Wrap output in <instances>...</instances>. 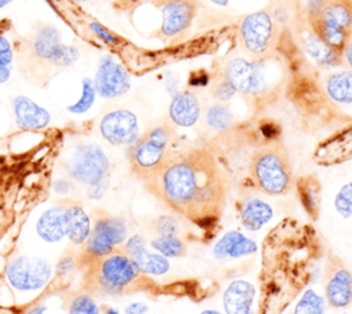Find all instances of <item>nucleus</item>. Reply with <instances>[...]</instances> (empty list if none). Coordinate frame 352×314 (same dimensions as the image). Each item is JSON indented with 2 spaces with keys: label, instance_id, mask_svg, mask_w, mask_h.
<instances>
[{
  "label": "nucleus",
  "instance_id": "nucleus-1",
  "mask_svg": "<svg viewBox=\"0 0 352 314\" xmlns=\"http://www.w3.org/2000/svg\"><path fill=\"white\" fill-rule=\"evenodd\" d=\"M146 191L202 233L217 229L228 199V177L206 145L172 149L146 181Z\"/></svg>",
  "mask_w": 352,
  "mask_h": 314
},
{
  "label": "nucleus",
  "instance_id": "nucleus-2",
  "mask_svg": "<svg viewBox=\"0 0 352 314\" xmlns=\"http://www.w3.org/2000/svg\"><path fill=\"white\" fill-rule=\"evenodd\" d=\"M85 266L84 289L100 296H122L148 291L154 282L140 271L136 263L121 250L94 259Z\"/></svg>",
  "mask_w": 352,
  "mask_h": 314
},
{
  "label": "nucleus",
  "instance_id": "nucleus-3",
  "mask_svg": "<svg viewBox=\"0 0 352 314\" xmlns=\"http://www.w3.org/2000/svg\"><path fill=\"white\" fill-rule=\"evenodd\" d=\"M249 174L257 191L271 196L286 195L294 184V174L289 152L282 141L260 147L250 159Z\"/></svg>",
  "mask_w": 352,
  "mask_h": 314
},
{
  "label": "nucleus",
  "instance_id": "nucleus-4",
  "mask_svg": "<svg viewBox=\"0 0 352 314\" xmlns=\"http://www.w3.org/2000/svg\"><path fill=\"white\" fill-rule=\"evenodd\" d=\"M308 19L318 41L341 55L352 36V0H318Z\"/></svg>",
  "mask_w": 352,
  "mask_h": 314
},
{
  "label": "nucleus",
  "instance_id": "nucleus-5",
  "mask_svg": "<svg viewBox=\"0 0 352 314\" xmlns=\"http://www.w3.org/2000/svg\"><path fill=\"white\" fill-rule=\"evenodd\" d=\"M175 129L170 123H158L140 134L128 148L132 174L142 182L151 177L172 152Z\"/></svg>",
  "mask_w": 352,
  "mask_h": 314
},
{
  "label": "nucleus",
  "instance_id": "nucleus-6",
  "mask_svg": "<svg viewBox=\"0 0 352 314\" xmlns=\"http://www.w3.org/2000/svg\"><path fill=\"white\" fill-rule=\"evenodd\" d=\"M128 228L122 218L109 214L99 215L91 228V233L84 243L78 261L85 265L94 259L103 258L118 250L126 241Z\"/></svg>",
  "mask_w": 352,
  "mask_h": 314
},
{
  "label": "nucleus",
  "instance_id": "nucleus-7",
  "mask_svg": "<svg viewBox=\"0 0 352 314\" xmlns=\"http://www.w3.org/2000/svg\"><path fill=\"white\" fill-rule=\"evenodd\" d=\"M66 173L74 181L91 186L109 180L110 160L96 144H78L63 165Z\"/></svg>",
  "mask_w": 352,
  "mask_h": 314
},
{
  "label": "nucleus",
  "instance_id": "nucleus-8",
  "mask_svg": "<svg viewBox=\"0 0 352 314\" xmlns=\"http://www.w3.org/2000/svg\"><path fill=\"white\" fill-rule=\"evenodd\" d=\"M51 274V265L45 259L26 255L16 256L6 269L8 284L18 291L41 289L50 281Z\"/></svg>",
  "mask_w": 352,
  "mask_h": 314
},
{
  "label": "nucleus",
  "instance_id": "nucleus-9",
  "mask_svg": "<svg viewBox=\"0 0 352 314\" xmlns=\"http://www.w3.org/2000/svg\"><path fill=\"white\" fill-rule=\"evenodd\" d=\"M239 37L245 49L253 56H264L272 48L275 25L267 11H256L246 15L239 25Z\"/></svg>",
  "mask_w": 352,
  "mask_h": 314
},
{
  "label": "nucleus",
  "instance_id": "nucleus-10",
  "mask_svg": "<svg viewBox=\"0 0 352 314\" xmlns=\"http://www.w3.org/2000/svg\"><path fill=\"white\" fill-rule=\"evenodd\" d=\"M228 84L245 96L258 97L268 92V82L263 73V67L257 62H249L243 58L231 59L223 73Z\"/></svg>",
  "mask_w": 352,
  "mask_h": 314
},
{
  "label": "nucleus",
  "instance_id": "nucleus-11",
  "mask_svg": "<svg viewBox=\"0 0 352 314\" xmlns=\"http://www.w3.org/2000/svg\"><path fill=\"white\" fill-rule=\"evenodd\" d=\"M323 284L324 300L330 307L345 309L352 303V271L338 255H327Z\"/></svg>",
  "mask_w": 352,
  "mask_h": 314
},
{
  "label": "nucleus",
  "instance_id": "nucleus-12",
  "mask_svg": "<svg viewBox=\"0 0 352 314\" xmlns=\"http://www.w3.org/2000/svg\"><path fill=\"white\" fill-rule=\"evenodd\" d=\"M33 55L58 67L72 66L78 59V51L73 45L60 41V34L54 27L41 29L32 41Z\"/></svg>",
  "mask_w": 352,
  "mask_h": 314
},
{
  "label": "nucleus",
  "instance_id": "nucleus-13",
  "mask_svg": "<svg viewBox=\"0 0 352 314\" xmlns=\"http://www.w3.org/2000/svg\"><path fill=\"white\" fill-rule=\"evenodd\" d=\"M99 132L113 145H131L140 136L138 117L126 108L106 112L99 122Z\"/></svg>",
  "mask_w": 352,
  "mask_h": 314
},
{
  "label": "nucleus",
  "instance_id": "nucleus-14",
  "mask_svg": "<svg viewBox=\"0 0 352 314\" xmlns=\"http://www.w3.org/2000/svg\"><path fill=\"white\" fill-rule=\"evenodd\" d=\"M94 85L100 97L114 99L129 90L131 78L128 71L118 62L106 56L98 64Z\"/></svg>",
  "mask_w": 352,
  "mask_h": 314
},
{
  "label": "nucleus",
  "instance_id": "nucleus-15",
  "mask_svg": "<svg viewBox=\"0 0 352 314\" xmlns=\"http://www.w3.org/2000/svg\"><path fill=\"white\" fill-rule=\"evenodd\" d=\"M160 34L165 38L179 37L187 32L197 14L195 0H165L161 4Z\"/></svg>",
  "mask_w": 352,
  "mask_h": 314
},
{
  "label": "nucleus",
  "instance_id": "nucleus-16",
  "mask_svg": "<svg viewBox=\"0 0 352 314\" xmlns=\"http://www.w3.org/2000/svg\"><path fill=\"white\" fill-rule=\"evenodd\" d=\"M146 276H164L169 271V259L158 252H150L140 234H133L124 243L122 250Z\"/></svg>",
  "mask_w": 352,
  "mask_h": 314
},
{
  "label": "nucleus",
  "instance_id": "nucleus-17",
  "mask_svg": "<svg viewBox=\"0 0 352 314\" xmlns=\"http://www.w3.org/2000/svg\"><path fill=\"white\" fill-rule=\"evenodd\" d=\"M12 111L18 128L26 130H38L48 126L51 114L30 97L18 95L12 100Z\"/></svg>",
  "mask_w": 352,
  "mask_h": 314
},
{
  "label": "nucleus",
  "instance_id": "nucleus-18",
  "mask_svg": "<svg viewBox=\"0 0 352 314\" xmlns=\"http://www.w3.org/2000/svg\"><path fill=\"white\" fill-rule=\"evenodd\" d=\"M256 288L246 280L230 282L223 293V307L226 314H253Z\"/></svg>",
  "mask_w": 352,
  "mask_h": 314
},
{
  "label": "nucleus",
  "instance_id": "nucleus-19",
  "mask_svg": "<svg viewBox=\"0 0 352 314\" xmlns=\"http://www.w3.org/2000/svg\"><path fill=\"white\" fill-rule=\"evenodd\" d=\"M257 251V244L254 240L248 237L239 230L226 232L213 245L212 254L216 259L228 258H242L253 255Z\"/></svg>",
  "mask_w": 352,
  "mask_h": 314
},
{
  "label": "nucleus",
  "instance_id": "nucleus-20",
  "mask_svg": "<svg viewBox=\"0 0 352 314\" xmlns=\"http://www.w3.org/2000/svg\"><path fill=\"white\" fill-rule=\"evenodd\" d=\"M201 115V106L198 97L192 92L176 93L169 104V119L173 125L180 128L194 126Z\"/></svg>",
  "mask_w": 352,
  "mask_h": 314
},
{
  "label": "nucleus",
  "instance_id": "nucleus-21",
  "mask_svg": "<svg viewBox=\"0 0 352 314\" xmlns=\"http://www.w3.org/2000/svg\"><path fill=\"white\" fill-rule=\"evenodd\" d=\"M238 215L245 229L257 232L272 219L274 210L263 199L245 197L238 203Z\"/></svg>",
  "mask_w": 352,
  "mask_h": 314
},
{
  "label": "nucleus",
  "instance_id": "nucleus-22",
  "mask_svg": "<svg viewBox=\"0 0 352 314\" xmlns=\"http://www.w3.org/2000/svg\"><path fill=\"white\" fill-rule=\"evenodd\" d=\"M66 236L73 244H84L91 233V219L80 204H69L63 210Z\"/></svg>",
  "mask_w": 352,
  "mask_h": 314
},
{
  "label": "nucleus",
  "instance_id": "nucleus-23",
  "mask_svg": "<svg viewBox=\"0 0 352 314\" xmlns=\"http://www.w3.org/2000/svg\"><path fill=\"white\" fill-rule=\"evenodd\" d=\"M63 210L65 207L54 206L40 215L36 224V232L41 240L47 243H56L66 236Z\"/></svg>",
  "mask_w": 352,
  "mask_h": 314
},
{
  "label": "nucleus",
  "instance_id": "nucleus-24",
  "mask_svg": "<svg viewBox=\"0 0 352 314\" xmlns=\"http://www.w3.org/2000/svg\"><path fill=\"white\" fill-rule=\"evenodd\" d=\"M327 96L340 104H352V70L333 73L324 85Z\"/></svg>",
  "mask_w": 352,
  "mask_h": 314
},
{
  "label": "nucleus",
  "instance_id": "nucleus-25",
  "mask_svg": "<svg viewBox=\"0 0 352 314\" xmlns=\"http://www.w3.org/2000/svg\"><path fill=\"white\" fill-rule=\"evenodd\" d=\"M297 189H298L301 206H304V210L311 218L316 219L319 213V200H320L319 182L316 181L315 177L307 176L298 181Z\"/></svg>",
  "mask_w": 352,
  "mask_h": 314
},
{
  "label": "nucleus",
  "instance_id": "nucleus-26",
  "mask_svg": "<svg viewBox=\"0 0 352 314\" xmlns=\"http://www.w3.org/2000/svg\"><path fill=\"white\" fill-rule=\"evenodd\" d=\"M151 247L165 258H180L187 251L186 241L179 236H157L151 240Z\"/></svg>",
  "mask_w": 352,
  "mask_h": 314
},
{
  "label": "nucleus",
  "instance_id": "nucleus-27",
  "mask_svg": "<svg viewBox=\"0 0 352 314\" xmlns=\"http://www.w3.org/2000/svg\"><path fill=\"white\" fill-rule=\"evenodd\" d=\"M326 302L315 289L308 288L304 291L301 298L294 306L293 314H324Z\"/></svg>",
  "mask_w": 352,
  "mask_h": 314
},
{
  "label": "nucleus",
  "instance_id": "nucleus-28",
  "mask_svg": "<svg viewBox=\"0 0 352 314\" xmlns=\"http://www.w3.org/2000/svg\"><path fill=\"white\" fill-rule=\"evenodd\" d=\"M96 95L98 93H96V89L94 85V80L85 77L81 82V95H80L78 100L76 103L67 106L66 110L72 114H84L92 107Z\"/></svg>",
  "mask_w": 352,
  "mask_h": 314
},
{
  "label": "nucleus",
  "instance_id": "nucleus-29",
  "mask_svg": "<svg viewBox=\"0 0 352 314\" xmlns=\"http://www.w3.org/2000/svg\"><path fill=\"white\" fill-rule=\"evenodd\" d=\"M206 123L216 132L226 130L232 125V114L224 104H213L206 111Z\"/></svg>",
  "mask_w": 352,
  "mask_h": 314
},
{
  "label": "nucleus",
  "instance_id": "nucleus-30",
  "mask_svg": "<svg viewBox=\"0 0 352 314\" xmlns=\"http://www.w3.org/2000/svg\"><path fill=\"white\" fill-rule=\"evenodd\" d=\"M334 208L344 218L352 217V181L344 184L334 197Z\"/></svg>",
  "mask_w": 352,
  "mask_h": 314
},
{
  "label": "nucleus",
  "instance_id": "nucleus-31",
  "mask_svg": "<svg viewBox=\"0 0 352 314\" xmlns=\"http://www.w3.org/2000/svg\"><path fill=\"white\" fill-rule=\"evenodd\" d=\"M69 314H100L99 307L89 293L76 295L69 306Z\"/></svg>",
  "mask_w": 352,
  "mask_h": 314
},
{
  "label": "nucleus",
  "instance_id": "nucleus-32",
  "mask_svg": "<svg viewBox=\"0 0 352 314\" xmlns=\"http://www.w3.org/2000/svg\"><path fill=\"white\" fill-rule=\"evenodd\" d=\"M153 228L158 236H179L180 224L172 215H160L153 221Z\"/></svg>",
  "mask_w": 352,
  "mask_h": 314
},
{
  "label": "nucleus",
  "instance_id": "nucleus-33",
  "mask_svg": "<svg viewBox=\"0 0 352 314\" xmlns=\"http://www.w3.org/2000/svg\"><path fill=\"white\" fill-rule=\"evenodd\" d=\"M89 29L92 33H95L96 37H99L102 41L107 43V44H116L117 43V37L107 29L104 27L102 23L96 22V21H92L89 23Z\"/></svg>",
  "mask_w": 352,
  "mask_h": 314
},
{
  "label": "nucleus",
  "instance_id": "nucleus-34",
  "mask_svg": "<svg viewBox=\"0 0 352 314\" xmlns=\"http://www.w3.org/2000/svg\"><path fill=\"white\" fill-rule=\"evenodd\" d=\"M235 89L228 84V81L223 77L221 81L216 85L214 88V96L220 100V101H227L230 100L234 95H235Z\"/></svg>",
  "mask_w": 352,
  "mask_h": 314
},
{
  "label": "nucleus",
  "instance_id": "nucleus-35",
  "mask_svg": "<svg viewBox=\"0 0 352 314\" xmlns=\"http://www.w3.org/2000/svg\"><path fill=\"white\" fill-rule=\"evenodd\" d=\"M12 58H14V52L10 41L3 34H0V64L10 66L12 62Z\"/></svg>",
  "mask_w": 352,
  "mask_h": 314
},
{
  "label": "nucleus",
  "instance_id": "nucleus-36",
  "mask_svg": "<svg viewBox=\"0 0 352 314\" xmlns=\"http://www.w3.org/2000/svg\"><path fill=\"white\" fill-rule=\"evenodd\" d=\"M76 263H77V261H76V258H74L73 255H65V256H62V258L59 259L58 265H56V274H58L59 277L67 276L69 273H72V271L74 270Z\"/></svg>",
  "mask_w": 352,
  "mask_h": 314
},
{
  "label": "nucleus",
  "instance_id": "nucleus-37",
  "mask_svg": "<svg viewBox=\"0 0 352 314\" xmlns=\"http://www.w3.org/2000/svg\"><path fill=\"white\" fill-rule=\"evenodd\" d=\"M107 186H109V180L106 181H102L99 184H95V185H91L87 188V195L88 197L91 199H102L107 191Z\"/></svg>",
  "mask_w": 352,
  "mask_h": 314
},
{
  "label": "nucleus",
  "instance_id": "nucleus-38",
  "mask_svg": "<svg viewBox=\"0 0 352 314\" xmlns=\"http://www.w3.org/2000/svg\"><path fill=\"white\" fill-rule=\"evenodd\" d=\"M52 188H54V191H55L56 193H59V195H66V193H69V192L72 191L73 185H72V182H70L69 180H66V178H58V180L54 181Z\"/></svg>",
  "mask_w": 352,
  "mask_h": 314
},
{
  "label": "nucleus",
  "instance_id": "nucleus-39",
  "mask_svg": "<svg viewBox=\"0 0 352 314\" xmlns=\"http://www.w3.org/2000/svg\"><path fill=\"white\" fill-rule=\"evenodd\" d=\"M148 311L147 304L142 303V302H135L131 303L126 309H125V314H146Z\"/></svg>",
  "mask_w": 352,
  "mask_h": 314
},
{
  "label": "nucleus",
  "instance_id": "nucleus-40",
  "mask_svg": "<svg viewBox=\"0 0 352 314\" xmlns=\"http://www.w3.org/2000/svg\"><path fill=\"white\" fill-rule=\"evenodd\" d=\"M341 55H342L344 60L346 62V64H348L349 70H352V36L349 37L348 43L345 44V47H344V49H342Z\"/></svg>",
  "mask_w": 352,
  "mask_h": 314
},
{
  "label": "nucleus",
  "instance_id": "nucleus-41",
  "mask_svg": "<svg viewBox=\"0 0 352 314\" xmlns=\"http://www.w3.org/2000/svg\"><path fill=\"white\" fill-rule=\"evenodd\" d=\"M45 310L47 309L44 306H37V307H33L28 314H44Z\"/></svg>",
  "mask_w": 352,
  "mask_h": 314
},
{
  "label": "nucleus",
  "instance_id": "nucleus-42",
  "mask_svg": "<svg viewBox=\"0 0 352 314\" xmlns=\"http://www.w3.org/2000/svg\"><path fill=\"white\" fill-rule=\"evenodd\" d=\"M201 314H221V313L217 311V310H210V309H208V310L201 311Z\"/></svg>",
  "mask_w": 352,
  "mask_h": 314
},
{
  "label": "nucleus",
  "instance_id": "nucleus-43",
  "mask_svg": "<svg viewBox=\"0 0 352 314\" xmlns=\"http://www.w3.org/2000/svg\"><path fill=\"white\" fill-rule=\"evenodd\" d=\"M210 1L217 5H227V3H228V0H210Z\"/></svg>",
  "mask_w": 352,
  "mask_h": 314
},
{
  "label": "nucleus",
  "instance_id": "nucleus-44",
  "mask_svg": "<svg viewBox=\"0 0 352 314\" xmlns=\"http://www.w3.org/2000/svg\"><path fill=\"white\" fill-rule=\"evenodd\" d=\"M11 1H14V0H0V8H4V7L8 5Z\"/></svg>",
  "mask_w": 352,
  "mask_h": 314
},
{
  "label": "nucleus",
  "instance_id": "nucleus-45",
  "mask_svg": "<svg viewBox=\"0 0 352 314\" xmlns=\"http://www.w3.org/2000/svg\"><path fill=\"white\" fill-rule=\"evenodd\" d=\"M106 314H118V311L116 309H111V307H107L106 309Z\"/></svg>",
  "mask_w": 352,
  "mask_h": 314
},
{
  "label": "nucleus",
  "instance_id": "nucleus-46",
  "mask_svg": "<svg viewBox=\"0 0 352 314\" xmlns=\"http://www.w3.org/2000/svg\"><path fill=\"white\" fill-rule=\"evenodd\" d=\"M76 1H78V3H87V1H91V0H76Z\"/></svg>",
  "mask_w": 352,
  "mask_h": 314
}]
</instances>
